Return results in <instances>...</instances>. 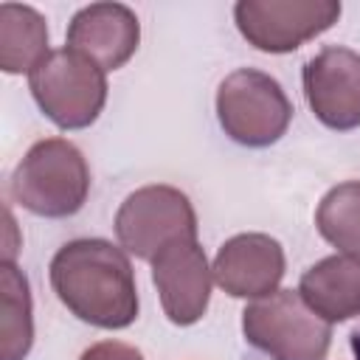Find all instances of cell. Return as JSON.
Wrapping results in <instances>:
<instances>
[{
    "label": "cell",
    "mask_w": 360,
    "mask_h": 360,
    "mask_svg": "<svg viewBox=\"0 0 360 360\" xmlns=\"http://www.w3.org/2000/svg\"><path fill=\"white\" fill-rule=\"evenodd\" d=\"M340 17L338 0H239L233 20L239 34L264 53H290Z\"/></svg>",
    "instance_id": "52a82bcc"
},
{
    "label": "cell",
    "mask_w": 360,
    "mask_h": 360,
    "mask_svg": "<svg viewBox=\"0 0 360 360\" xmlns=\"http://www.w3.org/2000/svg\"><path fill=\"white\" fill-rule=\"evenodd\" d=\"M245 340L270 360H323L332 343L326 323L298 290H276L242 312Z\"/></svg>",
    "instance_id": "3957f363"
},
{
    "label": "cell",
    "mask_w": 360,
    "mask_h": 360,
    "mask_svg": "<svg viewBox=\"0 0 360 360\" xmlns=\"http://www.w3.org/2000/svg\"><path fill=\"white\" fill-rule=\"evenodd\" d=\"M34 343L31 287L14 262L0 264V360H22Z\"/></svg>",
    "instance_id": "5bb4252c"
},
{
    "label": "cell",
    "mask_w": 360,
    "mask_h": 360,
    "mask_svg": "<svg viewBox=\"0 0 360 360\" xmlns=\"http://www.w3.org/2000/svg\"><path fill=\"white\" fill-rule=\"evenodd\" d=\"M315 225L340 253L360 256V180H346L329 188L318 202Z\"/></svg>",
    "instance_id": "9a60e30c"
},
{
    "label": "cell",
    "mask_w": 360,
    "mask_h": 360,
    "mask_svg": "<svg viewBox=\"0 0 360 360\" xmlns=\"http://www.w3.org/2000/svg\"><path fill=\"white\" fill-rule=\"evenodd\" d=\"M152 281L166 318L177 326L197 323L211 301L214 270L197 239H180L152 259Z\"/></svg>",
    "instance_id": "9c48e42d"
},
{
    "label": "cell",
    "mask_w": 360,
    "mask_h": 360,
    "mask_svg": "<svg viewBox=\"0 0 360 360\" xmlns=\"http://www.w3.org/2000/svg\"><path fill=\"white\" fill-rule=\"evenodd\" d=\"M51 287L90 326L124 329L138 318L135 270L127 250L107 239L65 242L51 259Z\"/></svg>",
    "instance_id": "6da1fadb"
},
{
    "label": "cell",
    "mask_w": 360,
    "mask_h": 360,
    "mask_svg": "<svg viewBox=\"0 0 360 360\" xmlns=\"http://www.w3.org/2000/svg\"><path fill=\"white\" fill-rule=\"evenodd\" d=\"M304 96L309 110L329 129L360 127V53L343 45L318 51L304 65Z\"/></svg>",
    "instance_id": "ba28073f"
},
{
    "label": "cell",
    "mask_w": 360,
    "mask_h": 360,
    "mask_svg": "<svg viewBox=\"0 0 360 360\" xmlns=\"http://www.w3.org/2000/svg\"><path fill=\"white\" fill-rule=\"evenodd\" d=\"M352 352H354V360H360V329L352 332Z\"/></svg>",
    "instance_id": "e0dca14e"
},
{
    "label": "cell",
    "mask_w": 360,
    "mask_h": 360,
    "mask_svg": "<svg viewBox=\"0 0 360 360\" xmlns=\"http://www.w3.org/2000/svg\"><path fill=\"white\" fill-rule=\"evenodd\" d=\"M79 360H146V357L141 354V349H135L129 343H121V340H98L90 349H84Z\"/></svg>",
    "instance_id": "2e32d148"
},
{
    "label": "cell",
    "mask_w": 360,
    "mask_h": 360,
    "mask_svg": "<svg viewBox=\"0 0 360 360\" xmlns=\"http://www.w3.org/2000/svg\"><path fill=\"white\" fill-rule=\"evenodd\" d=\"M90 191V169L84 155L68 138L37 141L11 174L14 200L48 219L73 217L82 211Z\"/></svg>",
    "instance_id": "7a4b0ae2"
},
{
    "label": "cell",
    "mask_w": 360,
    "mask_h": 360,
    "mask_svg": "<svg viewBox=\"0 0 360 360\" xmlns=\"http://www.w3.org/2000/svg\"><path fill=\"white\" fill-rule=\"evenodd\" d=\"M298 292L326 323L360 315V256L335 253L315 262L301 276Z\"/></svg>",
    "instance_id": "7c38bea8"
},
{
    "label": "cell",
    "mask_w": 360,
    "mask_h": 360,
    "mask_svg": "<svg viewBox=\"0 0 360 360\" xmlns=\"http://www.w3.org/2000/svg\"><path fill=\"white\" fill-rule=\"evenodd\" d=\"M45 17L20 3L0 6V68L6 73H31L48 56Z\"/></svg>",
    "instance_id": "4fadbf2b"
},
{
    "label": "cell",
    "mask_w": 360,
    "mask_h": 360,
    "mask_svg": "<svg viewBox=\"0 0 360 360\" xmlns=\"http://www.w3.org/2000/svg\"><path fill=\"white\" fill-rule=\"evenodd\" d=\"M217 118L231 141L259 149L276 143L287 132L292 104L270 73L239 68L219 82Z\"/></svg>",
    "instance_id": "5b68a950"
},
{
    "label": "cell",
    "mask_w": 360,
    "mask_h": 360,
    "mask_svg": "<svg viewBox=\"0 0 360 360\" xmlns=\"http://www.w3.org/2000/svg\"><path fill=\"white\" fill-rule=\"evenodd\" d=\"M28 87L59 129H84L104 110L107 70L73 48H56L28 73Z\"/></svg>",
    "instance_id": "277c9868"
},
{
    "label": "cell",
    "mask_w": 360,
    "mask_h": 360,
    "mask_svg": "<svg viewBox=\"0 0 360 360\" xmlns=\"http://www.w3.org/2000/svg\"><path fill=\"white\" fill-rule=\"evenodd\" d=\"M115 236L129 256L152 262L172 242L197 239V214L180 188L166 183L143 186L121 202Z\"/></svg>",
    "instance_id": "8992f818"
},
{
    "label": "cell",
    "mask_w": 360,
    "mask_h": 360,
    "mask_svg": "<svg viewBox=\"0 0 360 360\" xmlns=\"http://www.w3.org/2000/svg\"><path fill=\"white\" fill-rule=\"evenodd\" d=\"M214 281L233 298H264L284 278V248L267 233H236L214 256Z\"/></svg>",
    "instance_id": "30bf717a"
},
{
    "label": "cell",
    "mask_w": 360,
    "mask_h": 360,
    "mask_svg": "<svg viewBox=\"0 0 360 360\" xmlns=\"http://www.w3.org/2000/svg\"><path fill=\"white\" fill-rule=\"evenodd\" d=\"M141 42V22L124 3H90L68 25V48L90 56L104 70H118Z\"/></svg>",
    "instance_id": "8fae6325"
}]
</instances>
